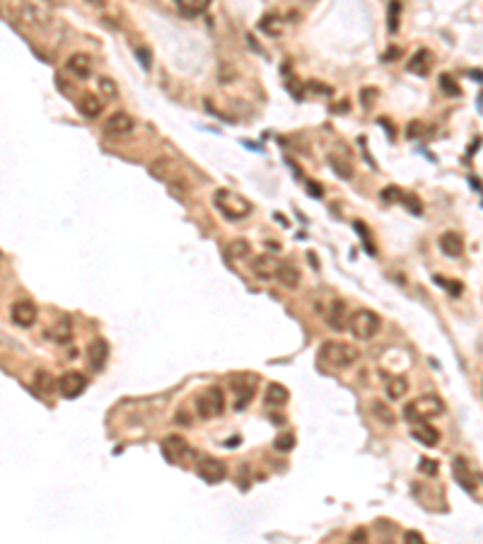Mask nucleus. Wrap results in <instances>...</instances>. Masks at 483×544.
<instances>
[{
  "mask_svg": "<svg viewBox=\"0 0 483 544\" xmlns=\"http://www.w3.org/2000/svg\"><path fill=\"white\" fill-rule=\"evenodd\" d=\"M213 203L227 220H244V218L252 216V203L232 189H217L213 193Z\"/></svg>",
  "mask_w": 483,
  "mask_h": 544,
  "instance_id": "f257e3e1",
  "label": "nucleus"
},
{
  "mask_svg": "<svg viewBox=\"0 0 483 544\" xmlns=\"http://www.w3.org/2000/svg\"><path fill=\"white\" fill-rule=\"evenodd\" d=\"M150 174H153L155 179H160V182L167 184L177 196H182V193L186 191V177H184V172L179 169V165L174 163L172 158H167V155H160V158H155L153 163H150Z\"/></svg>",
  "mask_w": 483,
  "mask_h": 544,
  "instance_id": "f03ea898",
  "label": "nucleus"
},
{
  "mask_svg": "<svg viewBox=\"0 0 483 544\" xmlns=\"http://www.w3.org/2000/svg\"><path fill=\"white\" fill-rule=\"evenodd\" d=\"M360 358V351L353 344L345 342H326L319 351V361L329 368H348Z\"/></svg>",
  "mask_w": 483,
  "mask_h": 544,
  "instance_id": "7ed1b4c3",
  "label": "nucleus"
},
{
  "mask_svg": "<svg viewBox=\"0 0 483 544\" xmlns=\"http://www.w3.org/2000/svg\"><path fill=\"white\" fill-rule=\"evenodd\" d=\"M382 326V320L372 310H355L348 320V332L360 342H370L372 337H377Z\"/></svg>",
  "mask_w": 483,
  "mask_h": 544,
  "instance_id": "20e7f679",
  "label": "nucleus"
},
{
  "mask_svg": "<svg viewBox=\"0 0 483 544\" xmlns=\"http://www.w3.org/2000/svg\"><path fill=\"white\" fill-rule=\"evenodd\" d=\"M444 411V401L435 395H423L418 399L409 401L404 409V416L409 421H430Z\"/></svg>",
  "mask_w": 483,
  "mask_h": 544,
  "instance_id": "39448f33",
  "label": "nucleus"
},
{
  "mask_svg": "<svg viewBox=\"0 0 483 544\" xmlns=\"http://www.w3.org/2000/svg\"><path fill=\"white\" fill-rule=\"evenodd\" d=\"M196 411L201 419H215L225 411V392L220 387H208L196 397Z\"/></svg>",
  "mask_w": 483,
  "mask_h": 544,
  "instance_id": "423d86ee",
  "label": "nucleus"
},
{
  "mask_svg": "<svg viewBox=\"0 0 483 544\" xmlns=\"http://www.w3.org/2000/svg\"><path fill=\"white\" fill-rule=\"evenodd\" d=\"M133 129H136V121L129 112H114L107 119V124H104V136H109V138H124Z\"/></svg>",
  "mask_w": 483,
  "mask_h": 544,
  "instance_id": "0eeeda50",
  "label": "nucleus"
},
{
  "mask_svg": "<svg viewBox=\"0 0 483 544\" xmlns=\"http://www.w3.org/2000/svg\"><path fill=\"white\" fill-rule=\"evenodd\" d=\"M85 387H87V380H85L83 373H63V375L58 377V392L61 397H65V399H78L80 395L85 392Z\"/></svg>",
  "mask_w": 483,
  "mask_h": 544,
  "instance_id": "6e6552de",
  "label": "nucleus"
},
{
  "mask_svg": "<svg viewBox=\"0 0 483 544\" xmlns=\"http://www.w3.org/2000/svg\"><path fill=\"white\" fill-rule=\"evenodd\" d=\"M409 433L414 441H418L425 448H435L440 443V430L435 426H430L428 421H411Z\"/></svg>",
  "mask_w": 483,
  "mask_h": 544,
  "instance_id": "1a4fd4ad",
  "label": "nucleus"
},
{
  "mask_svg": "<svg viewBox=\"0 0 483 544\" xmlns=\"http://www.w3.org/2000/svg\"><path fill=\"white\" fill-rule=\"evenodd\" d=\"M196 472L203 481H208V484H217V481H222L227 474L225 465H222L220 460H215V457H203V460H198Z\"/></svg>",
  "mask_w": 483,
  "mask_h": 544,
  "instance_id": "9d476101",
  "label": "nucleus"
},
{
  "mask_svg": "<svg viewBox=\"0 0 483 544\" xmlns=\"http://www.w3.org/2000/svg\"><path fill=\"white\" fill-rule=\"evenodd\" d=\"M10 320L15 322L17 326H32L36 322V305L30 300H17L15 305L10 307Z\"/></svg>",
  "mask_w": 483,
  "mask_h": 544,
  "instance_id": "9b49d317",
  "label": "nucleus"
},
{
  "mask_svg": "<svg viewBox=\"0 0 483 544\" xmlns=\"http://www.w3.org/2000/svg\"><path fill=\"white\" fill-rule=\"evenodd\" d=\"M107 358H109V344L107 339H94L92 344L87 346V363L94 373H99L104 366H107Z\"/></svg>",
  "mask_w": 483,
  "mask_h": 544,
  "instance_id": "f8f14e48",
  "label": "nucleus"
},
{
  "mask_svg": "<svg viewBox=\"0 0 483 544\" xmlns=\"http://www.w3.org/2000/svg\"><path fill=\"white\" fill-rule=\"evenodd\" d=\"M65 70L78 80H87L92 75V59L87 54H73L65 61Z\"/></svg>",
  "mask_w": 483,
  "mask_h": 544,
  "instance_id": "ddd939ff",
  "label": "nucleus"
},
{
  "mask_svg": "<svg viewBox=\"0 0 483 544\" xmlns=\"http://www.w3.org/2000/svg\"><path fill=\"white\" fill-rule=\"evenodd\" d=\"M278 259L268 257V254H261V257H254L252 259V273L261 281H268V278H276L278 271Z\"/></svg>",
  "mask_w": 483,
  "mask_h": 544,
  "instance_id": "4468645a",
  "label": "nucleus"
},
{
  "mask_svg": "<svg viewBox=\"0 0 483 544\" xmlns=\"http://www.w3.org/2000/svg\"><path fill=\"white\" fill-rule=\"evenodd\" d=\"M102 109H104V102L97 97V94H92V92L80 94L78 112L85 116V119H97V116H102Z\"/></svg>",
  "mask_w": 483,
  "mask_h": 544,
  "instance_id": "2eb2a0df",
  "label": "nucleus"
},
{
  "mask_svg": "<svg viewBox=\"0 0 483 544\" xmlns=\"http://www.w3.org/2000/svg\"><path fill=\"white\" fill-rule=\"evenodd\" d=\"M162 452L167 455L169 462H179V457L191 455V448H189V443L184 441V438H179V435H169L167 441L162 443Z\"/></svg>",
  "mask_w": 483,
  "mask_h": 544,
  "instance_id": "dca6fc26",
  "label": "nucleus"
},
{
  "mask_svg": "<svg viewBox=\"0 0 483 544\" xmlns=\"http://www.w3.org/2000/svg\"><path fill=\"white\" fill-rule=\"evenodd\" d=\"M32 387H34L36 395L41 397H49L54 390H58V382L54 380V375H51L49 370H44V368H39V370H34V380H32Z\"/></svg>",
  "mask_w": 483,
  "mask_h": 544,
  "instance_id": "f3484780",
  "label": "nucleus"
},
{
  "mask_svg": "<svg viewBox=\"0 0 483 544\" xmlns=\"http://www.w3.org/2000/svg\"><path fill=\"white\" fill-rule=\"evenodd\" d=\"M440 249H442L447 257H462L464 254V240L459 233H442L440 235Z\"/></svg>",
  "mask_w": 483,
  "mask_h": 544,
  "instance_id": "a211bd4d",
  "label": "nucleus"
},
{
  "mask_svg": "<svg viewBox=\"0 0 483 544\" xmlns=\"http://www.w3.org/2000/svg\"><path fill=\"white\" fill-rule=\"evenodd\" d=\"M348 320H350V317H345V305L341 300H334L329 315H326L329 326L334 329V332H343V329H348Z\"/></svg>",
  "mask_w": 483,
  "mask_h": 544,
  "instance_id": "6ab92c4d",
  "label": "nucleus"
},
{
  "mask_svg": "<svg viewBox=\"0 0 483 544\" xmlns=\"http://www.w3.org/2000/svg\"><path fill=\"white\" fill-rule=\"evenodd\" d=\"M70 326H73L70 324V317H61V320L51 326L49 332H46V337L56 344H68L70 339H73V329H70Z\"/></svg>",
  "mask_w": 483,
  "mask_h": 544,
  "instance_id": "aec40b11",
  "label": "nucleus"
},
{
  "mask_svg": "<svg viewBox=\"0 0 483 544\" xmlns=\"http://www.w3.org/2000/svg\"><path fill=\"white\" fill-rule=\"evenodd\" d=\"M276 278L281 281V286H286V288H297L300 286V271H297L292 264H288V262H281L278 264V271H276Z\"/></svg>",
  "mask_w": 483,
  "mask_h": 544,
  "instance_id": "412c9836",
  "label": "nucleus"
},
{
  "mask_svg": "<svg viewBox=\"0 0 483 544\" xmlns=\"http://www.w3.org/2000/svg\"><path fill=\"white\" fill-rule=\"evenodd\" d=\"M452 472H454V479H457L459 484H462L466 491H473V489H476V481H473V474H471V472H469L466 462H464L462 457H457V460L452 462Z\"/></svg>",
  "mask_w": 483,
  "mask_h": 544,
  "instance_id": "4be33fe9",
  "label": "nucleus"
},
{
  "mask_svg": "<svg viewBox=\"0 0 483 544\" xmlns=\"http://www.w3.org/2000/svg\"><path fill=\"white\" fill-rule=\"evenodd\" d=\"M264 401H266L268 406H281L288 401V390L286 385H281V382H271V385L266 387V395H264Z\"/></svg>",
  "mask_w": 483,
  "mask_h": 544,
  "instance_id": "5701e85b",
  "label": "nucleus"
},
{
  "mask_svg": "<svg viewBox=\"0 0 483 544\" xmlns=\"http://www.w3.org/2000/svg\"><path fill=\"white\" fill-rule=\"evenodd\" d=\"M430 63H433V59H430V51L420 49L418 54H414V59L409 61V70H411V73H418V75H428L430 73Z\"/></svg>",
  "mask_w": 483,
  "mask_h": 544,
  "instance_id": "b1692460",
  "label": "nucleus"
},
{
  "mask_svg": "<svg viewBox=\"0 0 483 544\" xmlns=\"http://www.w3.org/2000/svg\"><path fill=\"white\" fill-rule=\"evenodd\" d=\"M174 6L184 17H198L206 10V0H174Z\"/></svg>",
  "mask_w": 483,
  "mask_h": 544,
  "instance_id": "393cba45",
  "label": "nucleus"
},
{
  "mask_svg": "<svg viewBox=\"0 0 483 544\" xmlns=\"http://www.w3.org/2000/svg\"><path fill=\"white\" fill-rule=\"evenodd\" d=\"M225 252H227V257H230V259H247L249 254H252V244H249L247 240L237 238V240H232V242L227 244Z\"/></svg>",
  "mask_w": 483,
  "mask_h": 544,
  "instance_id": "a878e982",
  "label": "nucleus"
},
{
  "mask_svg": "<svg viewBox=\"0 0 483 544\" xmlns=\"http://www.w3.org/2000/svg\"><path fill=\"white\" fill-rule=\"evenodd\" d=\"M329 165H331V169H334L336 174H341V177H343V179H350V177H353V165H350L348 160L343 158V155L331 153V155H329Z\"/></svg>",
  "mask_w": 483,
  "mask_h": 544,
  "instance_id": "bb28decb",
  "label": "nucleus"
},
{
  "mask_svg": "<svg viewBox=\"0 0 483 544\" xmlns=\"http://www.w3.org/2000/svg\"><path fill=\"white\" fill-rule=\"evenodd\" d=\"M372 416H375V419H380L385 426H394V421H396L391 406H387L385 401H380V399L372 401Z\"/></svg>",
  "mask_w": 483,
  "mask_h": 544,
  "instance_id": "cd10ccee",
  "label": "nucleus"
},
{
  "mask_svg": "<svg viewBox=\"0 0 483 544\" xmlns=\"http://www.w3.org/2000/svg\"><path fill=\"white\" fill-rule=\"evenodd\" d=\"M409 392V380L406 377H391L389 382H387V395L391 397V399H401V397Z\"/></svg>",
  "mask_w": 483,
  "mask_h": 544,
  "instance_id": "c85d7f7f",
  "label": "nucleus"
},
{
  "mask_svg": "<svg viewBox=\"0 0 483 544\" xmlns=\"http://www.w3.org/2000/svg\"><path fill=\"white\" fill-rule=\"evenodd\" d=\"M235 392H237V399H235V409L237 411H242L244 406L252 401V397L257 395V390H254V385H237L235 387Z\"/></svg>",
  "mask_w": 483,
  "mask_h": 544,
  "instance_id": "c756f323",
  "label": "nucleus"
},
{
  "mask_svg": "<svg viewBox=\"0 0 483 544\" xmlns=\"http://www.w3.org/2000/svg\"><path fill=\"white\" fill-rule=\"evenodd\" d=\"M399 15H401V3L399 0H391L389 10H387V30H389V34L399 32Z\"/></svg>",
  "mask_w": 483,
  "mask_h": 544,
  "instance_id": "7c9ffc66",
  "label": "nucleus"
},
{
  "mask_svg": "<svg viewBox=\"0 0 483 544\" xmlns=\"http://www.w3.org/2000/svg\"><path fill=\"white\" fill-rule=\"evenodd\" d=\"M273 448H276L278 452H290L292 448H295V435H292V433H281L276 438V443H273Z\"/></svg>",
  "mask_w": 483,
  "mask_h": 544,
  "instance_id": "2f4dec72",
  "label": "nucleus"
},
{
  "mask_svg": "<svg viewBox=\"0 0 483 544\" xmlns=\"http://www.w3.org/2000/svg\"><path fill=\"white\" fill-rule=\"evenodd\" d=\"M99 90H102V94H104V97H109V99H116L118 97V87H116V83H114L111 78H102V80H99Z\"/></svg>",
  "mask_w": 483,
  "mask_h": 544,
  "instance_id": "473e14b6",
  "label": "nucleus"
},
{
  "mask_svg": "<svg viewBox=\"0 0 483 544\" xmlns=\"http://www.w3.org/2000/svg\"><path fill=\"white\" fill-rule=\"evenodd\" d=\"M420 472H423V474L435 477L440 472V467H438V462H435V460H428V457H423V460H420Z\"/></svg>",
  "mask_w": 483,
  "mask_h": 544,
  "instance_id": "72a5a7b5",
  "label": "nucleus"
},
{
  "mask_svg": "<svg viewBox=\"0 0 483 544\" xmlns=\"http://www.w3.org/2000/svg\"><path fill=\"white\" fill-rule=\"evenodd\" d=\"M440 85H442L444 92H449V94H452V97H454V94H459L457 83H452V80H449V75H442V78H440Z\"/></svg>",
  "mask_w": 483,
  "mask_h": 544,
  "instance_id": "f704fd0d",
  "label": "nucleus"
},
{
  "mask_svg": "<svg viewBox=\"0 0 483 544\" xmlns=\"http://www.w3.org/2000/svg\"><path fill=\"white\" fill-rule=\"evenodd\" d=\"M435 281H438L440 286H447L452 295H459V293H462V283H449V281H444V278H435Z\"/></svg>",
  "mask_w": 483,
  "mask_h": 544,
  "instance_id": "c9c22d12",
  "label": "nucleus"
},
{
  "mask_svg": "<svg viewBox=\"0 0 483 544\" xmlns=\"http://www.w3.org/2000/svg\"><path fill=\"white\" fill-rule=\"evenodd\" d=\"M404 539H406V542H416V544H423V542H425V539H423V534H420V532H416V530H406Z\"/></svg>",
  "mask_w": 483,
  "mask_h": 544,
  "instance_id": "e433bc0d",
  "label": "nucleus"
},
{
  "mask_svg": "<svg viewBox=\"0 0 483 544\" xmlns=\"http://www.w3.org/2000/svg\"><path fill=\"white\" fill-rule=\"evenodd\" d=\"M136 54L140 56V63H143V68H150V51H148V49L143 51V49H140V46H138V49H136Z\"/></svg>",
  "mask_w": 483,
  "mask_h": 544,
  "instance_id": "4c0bfd02",
  "label": "nucleus"
},
{
  "mask_svg": "<svg viewBox=\"0 0 483 544\" xmlns=\"http://www.w3.org/2000/svg\"><path fill=\"white\" fill-rule=\"evenodd\" d=\"M372 94H377V90H363V104H365V107H370L372 104Z\"/></svg>",
  "mask_w": 483,
  "mask_h": 544,
  "instance_id": "58836bf2",
  "label": "nucleus"
},
{
  "mask_svg": "<svg viewBox=\"0 0 483 544\" xmlns=\"http://www.w3.org/2000/svg\"><path fill=\"white\" fill-rule=\"evenodd\" d=\"M307 189H310V193H312V196H321V184L307 182Z\"/></svg>",
  "mask_w": 483,
  "mask_h": 544,
  "instance_id": "ea45409f",
  "label": "nucleus"
},
{
  "mask_svg": "<svg viewBox=\"0 0 483 544\" xmlns=\"http://www.w3.org/2000/svg\"><path fill=\"white\" fill-rule=\"evenodd\" d=\"M353 539L358 542V539H365V530H355L353 532Z\"/></svg>",
  "mask_w": 483,
  "mask_h": 544,
  "instance_id": "a19ab883",
  "label": "nucleus"
},
{
  "mask_svg": "<svg viewBox=\"0 0 483 544\" xmlns=\"http://www.w3.org/2000/svg\"><path fill=\"white\" fill-rule=\"evenodd\" d=\"M87 3H92V6H104L107 0H87Z\"/></svg>",
  "mask_w": 483,
  "mask_h": 544,
  "instance_id": "79ce46f5",
  "label": "nucleus"
}]
</instances>
